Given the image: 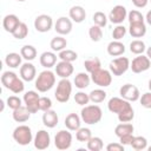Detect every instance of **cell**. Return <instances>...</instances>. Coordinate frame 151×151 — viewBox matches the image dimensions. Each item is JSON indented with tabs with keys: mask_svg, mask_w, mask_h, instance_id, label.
Returning <instances> with one entry per match:
<instances>
[{
	"mask_svg": "<svg viewBox=\"0 0 151 151\" xmlns=\"http://www.w3.org/2000/svg\"><path fill=\"white\" fill-rule=\"evenodd\" d=\"M55 84V76L54 73L50 70L46 68L42 72L39 73V76L35 79V88L38 90V92H47L50 91Z\"/></svg>",
	"mask_w": 151,
	"mask_h": 151,
	"instance_id": "1",
	"label": "cell"
},
{
	"mask_svg": "<svg viewBox=\"0 0 151 151\" xmlns=\"http://www.w3.org/2000/svg\"><path fill=\"white\" fill-rule=\"evenodd\" d=\"M80 117L85 124L93 125L101 120L103 111L98 105H85L80 111Z\"/></svg>",
	"mask_w": 151,
	"mask_h": 151,
	"instance_id": "2",
	"label": "cell"
},
{
	"mask_svg": "<svg viewBox=\"0 0 151 151\" xmlns=\"http://www.w3.org/2000/svg\"><path fill=\"white\" fill-rule=\"evenodd\" d=\"M72 93V83L68 78H61L57 85V90L54 92V97L59 103H67L70 100Z\"/></svg>",
	"mask_w": 151,
	"mask_h": 151,
	"instance_id": "3",
	"label": "cell"
},
{
	"mask_svg": "<svg viewBox=\"0 0 151 151\" xmlns=\"http://www.w3.org/2000/svg\"><path fill=\"white\" fill-rule=\"evenodd\" d=\"M13 139L19 144V145H28L33 140V134L32 130L27 125H19L14 129L13 131Z\"/></svg>",
	"mask_w": 151,
	"mask_h": 151,
	"instance_id": "4",
	"label": "cell"
},
{
	"mask_svg": "<svg viewBox=\"0 0 151 151\" xmlns=\"http://www.w3.org/2000/svg\"><path fill=\"white\" fill-rule=\"evenodd\" d=\"M91 80L99 87H107L112 83V73L109 70L99 68L91 73Z\"/></svg>",
	"mask_w": 151,
	"mask_h": 151,
	"instance_id": "5",
	"label": "cell"
},
{
	"mask_svg": "<svg viewBox=\"0 0 151 151\" xmlns=\"http://www.w3.org/2000/svg\"><path fill=\"white\" fill-rule=\"evenodd\" d=\"M130 68V60L126 57H118L110 63V71L113 76H123Z\"/></svg>",
	"mask_w": 151,
	"mask_h": 151,
	"instance_id": "6",
	"label": "cell"
},
{
	"mask_svg": "<svg viewBox=\"0 0 151 151\" xmlns=\"http://www.w3.org/2000/svg\"><path fill=\"white\" fill-rule=\"evenodd\" d=\"M54 145L58 150H67L72 145V134L67 130H60L54 137Z\"/></svg>",
	"mask_w": 151,
	"mask_h": 151,
	"instance_id": "7",
	"label": "cell"
},
{
	"mask_svg": "<svg viewBox=\"0 0 151 151\" xmlns=\"http://www.w3.org/2000/svg\"><path fill=\"white\" fill-rule=\"evenodd\" d=\"M151 66V60L147 58V55H143V54H138V57H136L132 63H130V68L132 70L133 73H142L145 72L150 68Z\"/></svg>",
	"mask_w": 151,
	"mask_h": 151,
	"instance_id": "8",
	"label": "cell"
},
{
	"mask_svg": "<svg viewBox=\"0 0 151 151\" xmlns=\"http://www.w3.org/2000/svg\"><path fill=\"white\" fill-rule=\"evenodd\" d=\"M119 94L127 101H137L140 98V92L137 86L132 84H125L119 88Z\"/></svg>",
	"mask_w": 151,
	"mask_h": 151,
	"instance_id": "9",
	"label": "cell"
},
{
	"mask_svg": "<svg viewBox=\"0 0 151 151\" xmlns=\"http://www.w3.org/2000/svg\"><path fill=\"white\" fill-rule=\"evenodd\" d=\"M39 99H40V96L35 91H27L22 98L25 106L28 109V111L31 113H35V112L40 111L39 110Z\"/></svg>",
	"mask_w": 151,
	"mask_h": 151,
	"instance_id": "10",
	"label": "cell"
},
{
	"mask_svg": "<svg viewBox=\"0 0 151 151\" xmlns=\"http://www.w3.org/2000/svg\"><path fill=\"white\" fill-rule=\"evenodd\" d=\"M130 106H131L130 101L125 100V99L122 98V97H120V98H119V97H112V98L109 100V103H107V109H109V111L112 112V113H116V114L120 113L122 111L126 110V109L130 107Z\"/></svg>",
	"mask_w": 151,
	"mask_h": 151,
	"instance_id": "11",
	"label": "cell"
},
{
	"mask_svg": "<svg viewBox=\"0 0 151 151\" xmlns=\"http://www.w3.org/2000/svg\"><path fill=\"white\" fill-rule=\"evenodd\" d=\"M107 18L112 24L120 25L127 18V11L123 5H117L111 9V12H110Z\"/></svg>",
	"mask_w": 151,
	"mask_h": 151,
	"instance_id": "12",
	"label": "cell"
},
{
	"mask_svg": "<svg viewBox=\"0 0 151 151\" xmlns=\"http://www.w3.org/2000/svg\"><path fill=\"white\" fill-rule=\"evenodd\" d=\"M52 26H53V19L47 14H40L34 20V28L40 33L48 32L52 28Z\"/></svg>",
	"mask_w": 151,
	"mask_h": 151,
	"instance_id": "13",
	"label": "cell"
},
{
	"mask_svg": "<svg viewBox=\"0 0 151 151\" xmlns=\"http://www.w3.org/2000/svg\"><path fill=\"white\" fill-rule=\"evenodd\" d=\"M34 147L38 150H45L51 144V136L46 130H39L33 139Z\"/></svg>",
	"mask_w": 151,
	"mask_h": 151,
	"instance_id": "14",
	"label": "cell"
},
{
	"mask_svg": "<svg viewBox=\"0 0 151 151\" xmlns=\"http://www.w3.org/2000/svg\"><path fill=\"white\" fill-rule=\"evenodd\" d=\"M72 20L66 17H60L54 24V29L59 35H67L72 31Z\"/></svg>",
	"mask_w": 151,
	"mask_h": 151,
	"instance_id": "15",
	"label": "cell"
},
{
	"mask_svg": "<svg viewBox=\"0 0 151 151\" xmlns=\"http://www.w3.org/2000/svg\"><path fill=\"white\" fill-rule=\"evenodd\" d=\"M35 76H37V70L32 63L26 61L20 66V78L24 81H32L34 80Z\"/></svg>",
	"mask_w": 151,
	"mask_h": 151,
	"instance_id": "16",
	"label": "cell"
},
{
	"mask_svg": "<svg viewBox=\"0 0 151 151\" xmlns=\"http://www.w3.org/2000/svg\"><path fill=\"white\" fill-rule=\"evenodd\" d=\"M54 67H55V74L60 78H68L70 76H72L74 71L72 63L64 61V60H60L59 63H57Z\"/></svg>",
	"mask_w": 151,
	"mask_h": 151,
	"instance_id": "17",
	"label": "cell"
},
{
	"mask_svg": "<svg viewBox=\"0 0 151 151\" xmlns=\"http://www.w3.org/2000/svg\"><path fill=\"white\" fill-rule=\"evenodd\" d=\"M20 22L21 21L19 20V18L15 14H7L2 19V27H4V29L6 32L12 34L15 31V28L20 25Z\"/></svg>",
	"mask_w": 151,
	"mask_h": 151,
	"instance_id": "18",
	"label": "cell"
},
{
	"mask_svg": "<svg viewBox=\"0 0 151 151\" xmlns=\"http://www.w3.org/2000/svg\"><path fill=\"white\" fill-rule=\"evenodd\" d=\"M68 15H70V19H71L72 21L77 22V24H80V22H83V21L85 20V18H86V12H85V9H84L83 6L77 5V6H72V7L70 8Z\"/></svg>",
	"mask_w": 151,
	"mask_h": 151,
	"instance_id": "19",
	"label": "cell"
},
{
	"mask_svg": "<svg viewBox=\"0 0 151 151\" xmlns=\"http://www.w3.org/2000/svg\"><path fill=\"white\" fill-rule=\"evenodd\" d=\"M39 61H40V65L42 67L51 68V67L55 66V64H57V54L54 52L46 51V52L41 53V55L39 58Z\"/></svg>",
	"mask_w": 151,
	"mask_h": 151,
	"instance_id": "20",
	"label": "cell"
},
{
	"mask_svg": "<svg viewBox=\"0 0 151 151\" xmlns=\"http://www.w3.org/2000/svg\"><path fill=\"white\" fill-rule=\"evenodd\" d=\"M58 120H59L58 114H57V112L53 111V110H47V111H45L44 114H42V124H44L46 127H48V129L55 127L57 124H58Z\"/></svg>",
	"mask_w": 151,
	"mask_h": 151,
	"instance_id": "21",
	"label": "cell"
},
{
	"mask_svg": "<svg viewBox=\"0 0 151 151\" xmlns=\"http://www.w3.org/2000/svg\"><path fill=\"white\" fill-rule=\"evenodd\" d=\"M107 53L111 55V57H119V55H123L124 52H125V46L123 42H120L119 40H113L111 42H109L107 47Z\"/></svg>",
	"mask_w": 151,
	"mask_h": 151,
	"instance_id": "22",
	"label": "cell"
},
{
	"mask_svg": "<svg viewBox=\"0 0 151 151\" xmlns=\"http://www.w3.org/2000/svg\"><path fill=\"white\" fill-rule=\"evenodd\" d=\"M31 114H32V113H31V112L28 111V109H27L26 106H24V105H21L20 107L13 110V113H12L13 119H14L17 123H25V122H27V120L29 119Z\"/></svg>",
	"mask_w": 151,
	"mask_h": 151,
	"instance_id": "23",
	"label": "cell"
},
{
	"mask_svg": "<svg viewBox=\"0 0 151 151\" xmlns=\"http://www.w3.org/2000/svg\"><path fill=\"white\" fill-rule=\"evenodd\" d=\"M65 126L70 131H77L80 127L81 124V117H79L77 113H70L65 118Z\"/></svg>",
	"mask_w": 151,
	"mask_h": 151,
	"instance_id": "24",
	"label": "cell"
},
{
	"mask_svg": "<svg viewBox=\"0 0 151 151\" xmlns=\"http://www.w3.org/2000/svg\"><path fill=\"white\" fill-rule=\"evenodd\" d=\"M129 33L133 38H143L146 34V25H145V22L130 24V26H129Z\"/></svg>",
	"mask_w": 151,
	"mask_h": 151,
	"instance_id": "25",
	"label": "cell"
},
{
	"mask_svg": "<svg viewBox=\"0 0 151 151\" xmlns=\"http://www.w3.org/2000/svg\"><path fill=\"white\" fill-rule=\"evenodd\" d=\"M91 81V76H88L86 72H79L74 77V85L79 90H84L90 85Z\"/></svg>",
	"mask_w": 151,
	"mask_h": 151,
	"instance_id": "26",
	"label": "cell"
},
{
	"mask_svg": "<svg viewBox=\"0 0 151 151\" xmlns=\"http://www.w3.org/2000/svg\"><path fill=\"white\" fill-rule=\"evenodd\" d=\"M21 59H22L21 54L12 52L5 57V64L11 68H17V67L21 66Z\"/></svg>",
	"mask_w": 151,
	"mask_h": 151,
	"instance_id": "27",
	"label": "cell"
},
{
	"mask_svg": "<svg viewBox=\"0 0 151 151\" xmlns=\"http://www.w3.org/2000/svg\"><path fill=\"white\" fill-rule=\"evenodd\" d=\"M50 46L52 48L53 52H60L66 48L67 46V40L63 37V35H58V37H54L51 42H50Z\"/></svg>",
	"mask_w": 151,
	"mask_h": 151,
	"instance_id": "28",
	"label": "cell"
},
{
	"mask_svg": "<svg viewBox=\"0 0 151 151\" xmlns=\"http://www.w3.org/2000/svg\"><path fill=\"white\" fill-rule=\"evenodd\" d=\"M133 130H134V127L131 123H120L114 127V134L119 138L122 136L133 133Z\"/></svg>",
	"mask_w": 151,
	"mask_h": 151,
	"instance_id": "29",
	"label": "cell"
},
{
	"mask_svg": "<svg viewBox=\"0 0 151 151\" xmlns=\"http://www.w3.org/2000/svg\"><path fill=\"white\" fill-rule=\"evenodd\" d=\"M20 54L26 61H32L37 57V48L32 45H25V46L21 47Z\"/></svg>",
	"mask_w": 151,
	"mask_h": 151,
	"instance_id": "30",
	"label": "cell"
},
{
	"mask_svg": "<svg viewBox=\"0 0 151 151\" xmlns=\"http://www.w3.org/2000/svg\"><path fill=\"white\" fill-rule=\"evenodd\" d=\"M130 51L131 53L133 54H143L145 51H146V46H145V42L143 40H139V39H136V40H132L130 42Z\"/></svg>",
	"mask_w": 151,
	"mask_h": 151,
	"instance_id": "31",
	"label": "cell"
},
{
	"mask_svg": "<svg viewBox=\"0 0 151 151\" xmlns=\"http://www.w3.org/2000/svg\"><path fill=\"white\" fill-rule=\"evenodd\" d=\"M106 94H107V93H106L104 90H101V88L92 90V91L88 93V96H90V101H92V103H94V104H99V103H101V101L105 100Z\"/></svg>",
	"mask_w": 151,
	"mask_h": 151,
	"instance_id": "32",
	"label": "cell"
},
{
	"mask_svg": "<svg viewBox=\"0 0 151 151\" xmlns=\"http://www.w3.org/2000/svg\"><path fill=\"white\" fill-rule=\"evenodd\" d=\"M84 66H85V70L91 74L92 72L101 68V63H100L99 58H91V59H87L84 61Z\"/></svg>",
	"mask_w": 151,
	"mask_h": 151,
	"instance_id": "33",
	"label": "cell"
},
{
	"mask_svg": "<svg viewBox=\"0 0 151 151\" xmlns=\"http://www.w3.org/2000/svg\"><path fill=\"white\" fill-rule=\"evenodd\" d=\"M17 78H18L17 73H14V72H12V71H6V72H4L2 76H1V84L4 85L5 88H8V90H9L11 85L14 83V80H15Z\"/></svg>",
	"mask_w": 151,
	"mask_h": 151,
	"instance_id": "34",
	"label": "cell"
},
{
	"mask_svg": "<svg viewBox=\"0 0 151 151\" xmlns=\"http://www.w3.org/2000/svg\"><path fill=\"white\" fill-rule=\"evenodd\" d=\"M86 144H87V149L90 151H100L104 147L103 139L100 137H91L86 142Z\"/></svg>",
	"mask_w": 151,
	"mask_h": 151,
	"instance_id": "35",
	"label": "cell"
},
{
	"mask_svg": "<svg viewBox=\"0 0 151 151\" xmlns=\"http://www.w3.org/2000/svg\"><path fill=\"white\" fill-rule=\"evenodd\" d=\"M92 137V132L88 127H79L77 131H76V138L78 142H81V143H85L87 142L90 138Z\"/></svg>",
	"mask_w": 151,
	"mask_h": 151,
	"instance_id": "36",
	"label": "cell"
},
{
	"mask_svg": "<svg viewBox=\"0 0 151 151\" xmlns=\"http://www.w3.org/2000/svg\"><path fill=\"white\" fill-rule=\"evenodd\" d=\"M58 58H59L60 60H64V61L73 63L74 60H77L78 54H77V52H74V51H72V50H66V48H65V50H63V51L59 52Z\"/></svg>",
	"mask_w": 151,
	"mask_h": 151,
	"instance_id": "37",
	"label": "cell"
},
{
	"mask_svg": "<svg viewBox=\"0 0 151 151\" xmlns=\"http://www.w3.org/2000/svg\"><path fill=\"white\" fill-rule=\"evenodd\" d=\"M117 116H118V120L120 123H130L134 118V111H133L132 106H130L126 110H124L120 113H118Z\"/></svg>",
	"mask_w": 151,
	"mask_h": 151,
	"instance_id": "38",
	"label": "cell"
},
{
	"mask_svg": "<svg viewBox=\"0 0 151 151\" xmlns=\"http://www.w3.org/2000/svg\"><path fill=\"white\" fill-rule=\"evenodd\" d=\"M131 146L132 149L137 150V151H142V150H145L147 147V140L145 137H142V136H136L133 137V140L131 143Z\"/></svg>",
	"mask_w": 151,
	"mask_h": 151,
	"instance_id": "39",
	"label": "cell"
},
{
	"mask_svg": "<svg viewBox=\"0 0 151 151\" xmlns=\"http://www.w3.org/2000/svg\"><path fill=\"white\" fill-rule=\"evenodd\" d=\"M88 35H90V39L94 42H98L101 40L103 38V29L100 26H97V25H93L90 27L88 29Z\"/></svg>",
	"mask_w": 151,
	"mask_h": 151,
	"instance_id": "40",
	"label": "cell"
},
{
	"mask_svg": "<svg viewBox=\"0 0 151 151\" xmlns=\"http://www.w3.org/2000/svg\"><path fill=\"white\" fill-rule=\"evenodd\" d=\"M28 34V27L25 22H20V25L15 28V31L12 33V35L18 39V40H21V39H25Z\"/></svg>",
	"mask_w": 151,
	"mask_h": 151,
	"instance_id": "41",
	"label": "cell"
},
{
	"mask_svg": "<svg viewBox=\"0 0 151 151\" xmlns=\"http://www.w3.org/2000/svg\"><path fill=\"white\" fill-rule=\"evenodd\" d=\"M92 20H93L94 25H97V26H100V27L103 28V27H105V26L107 25V20H109V18L106 17V14H105L104 12H100V11H98V12H96V13L93 14V17H92Z\"/></svg>",
	"mask_w": 151,
	"mask_h": 151,
	"instance_id": "42",
	"label": "cell"
},
{
	"mask_svg": "<svg viewBox=\"0 0 151 151\" xmlns=\"http://www.w3.org/2000/svg\"><path fill=\"white\" fill-rule=\"evenodd\" d=\"M127 20H129V24H136V22H144L145 18L139 11L132 9L127 13Z\"/></svg>",
	"mask_w": 151,
	"mask_h": 151,
	"instance_id": "43",
	"label": "cell"
},
{
	"mask_svg": "<svg viewBox=\"0 0 151 151\" xmlns=\"http://www.w3.org/2000/svg\"><path fill=\"white\" fill-rule=\"evenodd\" d=\"M74 101H76L78 105H80V106H85V105H87L88 101H90V96H88L87 93L83 92V91H79V92H77V93L74 94Z\"/></svg>",
	"mask_w": 151,
	"mask_h": 151,
	"instance_id": "44",
	"label": "cell"
},
{
	"mask_svg": "<svg viewBox=\"0 0 151 151\" xmlns=\"http://www.w3.org/2000/svg\"><path fill=\"white\" fill-rule=\"evenodd\" d=\"M125 34H126V27H124V25H122V24L120 25H117L113 28V31H112V38L114 40L123 39L125 37Z\"/></svg>",
	"mask_w": 151,
	"mask_h": 151,
	"instance_id": "45",
	"label": "cell"
},
{
	"mask_svg": "<svg viewBox=\"0 0 151 151\" xmlns=\"http://www.w3.org/2000/svg\"><path fill=\"white\" fill-rule=\"evenodd\" d=\"M24 88H25V85H24V80L21 79V78H17L15 80H14V83L11 85V87H9V91H12L13 93H15V94H18V93H21L22 91H24Z\"/></svg>",
	"mask_w": 151,
	"mask_h": 151,
	"instance_id": "46",
	"label": "cell"
},
{
	"mask_svg": "<svg viewBox=\"0 0 151 151\" xmlns=\"http://www.w3.org/2000/svg\"><path fill=\"white\" fill-rule=\"evenodd\" d=\"M6 103H7V106L9 109H12V110H15V109H18V107H20L22 105L21 99L19 97H17V96H9L7 98V101Z\"/></svg>",
	"mask_w": 151,
	"mask_h": 151,
	"instance_id": "47",
	"label": "cell"
},
{
	"mask_svg": "<svg viewBox=\"0 0 151 151\" xmlns=\"http://www.w3.org/2000/svg\"><path fill=\"white\" fill-rule=\"evenodd\" d=\"M52 107V100L48 97H40L39 99V110L45 112L47 110H51Z\"/></svg>",
	"mask_w": 151,
	"mask_h": 151,
	"instance_id": "48",
	"label": "cell"
},
{
	"mask_svg": "<svg viewBox=\"0 0 151 151\" xmlns=\"http://www.w3.org/2000/svg\"><path fill=\"white\" fill-rule=\"evenodd\" d=\"M140 105L145 109H151V91L150 92H145L142 94V97L139 98Z\"/></svg>",
	"mask_w": 151,
	"mask_h": 151,
	"instance_id": "49",
	"label": "cell"
},
{
	"mask_svg": "<svg viewBox=\"0 0 151 151\" xmlns=\"http://www.w3.org/2000/svg\"><path fill=\"white\" fill-rule=\"evenodd\" d=\"M107 151H124V145L122 143H110L106 146Z\"/></svg>",
	"mask_w": 151,
	"mask_h": 151,
	"instance_id": "50",
	"label": "cell"
},
{
	"mask_svg": "<svg viewBox=\"0 0 151 151\" xmlns=\"http://www.w3.org/2000/svg\"><path fill=\"white\" fill-rule=\"evenodd\" d=\"M133 137H134V136H133L132 133L122 136V137H119V143H122L124 146H125V145H131V143H132V140H133Z\"/></svg>",
	"mask_w": 151,
	"mask_h": 151,
	"instance_id": "51",
	"label": "cell"
},
{
	"mask_svg": "<svg viewBox=\"0 0 151 151\" xmlns=\"http://www.w3.org/2000/svg\"><path fill=\"white\" fill-rule=\"evenodd\" d=\"M131 1L137 8H144L149 2V0H131Z\"/></svg>",
	"mask_w": 151,
	"mask_h": 151,
	"instance_id": "52",
	"label": "cell"
},
{
	"mask_svg": "<svg viewBox=\"0 0 151 151\" xmlns=\"http://www.w3.org/2000/svg\"><path fill=\"white\" fill-rule=\"evenodd\" d=\"M145 20H146V22L151 26V11H149V12L146 13V15H145Z\"/></svg>",
	"mask_w": 151,
	"mask_h": 151,
	"instance_id": "53",
	"label": "cell"
},
{
	"mask_svg": "<svg viewBox=\"0 0 151 151\" xmlns=\"http://www.w3.org/2000/svg\"><path fill=\"white\" fill-rule=\"evenodd\" d=\"M146 55H147V58L151 60V46L146 48Z\"/></svg>",
	"mask_w": 151,
	"mask_h": 151,
	"instance_id": "54",
	"label": "cell"
},
{
	"mask_svg": "<svg viewBox=\"0 0 151 151\" xmlns=\"http://www.w3.org/2000/svg\"><path fill=\"white\" fill-rule=\"evenodd\" d=\"M0 104H1V107H0V111L2 112V111H4V109H5V101H4L2 99H1V100H0Z\"/></svg>",
	"mask_w": 151,
	"mask_h": 151,
	"instance_id": "55",
	"label": "cell"
},
{
	"mask_svg": "<svg viewBox=\"0 0 151 151\" xmlns=\"http://www.w3.org/2000/svg\"><path fill=\"white\" fill-rule=\"evenodd\" d=\"M147 86H149V90L151 91V78H150V80H149V85H147Z\"/></svg>",
	"mask_w": 151,
	"mask_h": 151,
	"instance_id": "56",
	"label": "cell"
},
{
	"mask_svg": "<svg viewBox=\"0 0 151 151\" xmlns=\"http://www.w3.org/2000/svg\"><path fill=\"white\" fill-rule=\"evenodd\" d=\"M17 1H19V2H22V1H26V0H17Z\"/></svg>",
	"mask_w": 151,
	"mask_h": 151,
	"instance_id": "57",
	"label": "cell"
},
{
	"mask_svg": "<svg viewBox=\"0 0 151 151\" xmlns=\"http://www.w3.org/2000/svg\"><path fill=\"white\" fill-rule=\"evenodd\" d=\"M147 150H149V151H151V146H149V147H147Z\"/></svg>",
	"mask_w": 151,
	"mask_h": 151,
	"instance_id": "58",
	"label": "cell"
},
{
	"mask_svg": "<svg viewBox=\"0 0 151 151\" xmlns=\"http://www.w3.org/2000/svg\"><path fill=\"white\" fill-rule=\"evenodd\" d=\"M150 1H151V0H150Z\"/></svg>",
	"mask_w": 151,
	"mask_h": 151,
	"instance_id": "59",
	"label": "cell"
}]
</instances>
